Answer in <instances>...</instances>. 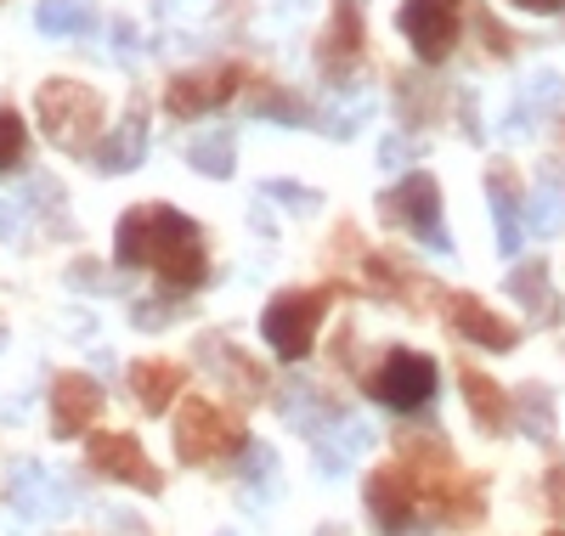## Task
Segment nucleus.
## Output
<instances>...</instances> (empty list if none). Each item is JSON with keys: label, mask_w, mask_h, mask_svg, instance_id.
<instances>
[{"label": "nucleus", "mask_w": 565, "mask_h": 536, "mask_svg": "<svg viewBox=\"0 0 565 536\" xmlns=\"http://www.w3.org/2000/svg\"><path fill=\"white\" fill-rule=\"evenodd\" d=\"M114 260L119 266H153L164 277V288H175V294H186V288H199L210 277V255H204L199 226L170 204L125 210L119 232H114Z\"/></svg>", "instance_id": "f257e3e1"}, {"label": "nucleus", "mask_w": 565, "mask_h": 536, "mask_svg": "<svg viewBox=\"0 0 565 536\" xmlns=\"http://www.w3.org/2000/svg\"><path fill=\"white\" fill-rule=\"evenodd\" d=\"M34 119L57 148L85 153L90 136L103 130V103H97V90L79 85V79H45L40 96H34Z\"/></svg>", "instance_id": "f03ea898"}, {"label": "nucleus", "mask_w": 565, "mask_h": 536, "mask_svg": "<svg viewBox=\"0 0 565 536\" xmlns=\"http://www.w3.org/2000/svg\"><path fill=\"white\" fill-rule=\"evenodd\" d=\"M322 311H328V288H289V294H277V300L260 311L266 345H271L282 362L311 356V339H317V328H322Z\"/></svg>", "instance_id": "7ed1b4c3"}, {"label": "nucleus", "mask_w": 565, "mask_h": 536, "mask_svg": "<svg viewBox=\"0 0 565 536\" xmlns=\"http://www.w3.org/2000/svg\"><path fill=\"white\" fill-rule=\"evenodd\" d=\"M244 424L221 412L215 401H181L175 412V452L181 463H221L232 452H244Z\"/></svg>", "instance_id": "20e7f679"}, {"label": "nucleus", "mask_w": 565, "mask_h": 536, "mask_svg": "<svg viewBox=\"0 0 565 536\" xmlns=\"http://www.w3.org/2000/svg\"><path fill=\"white\" fill-rule=\"evenodd\" d=\"M380 210H385L396 226H407L424 249L452 255V237H447V226H441V186H436V175H424V170L402 175L385 199H380Z\"/></svg>", "instance_id": "39448f33"}, {"label": "nucleus", "mask_w": 565, "mask_h": 536, "mask_svg": "<svg viewBox=\"0 0 565 536\" xmlns=\"http://www.w3.org/2000/svg\"><path fill=\"white\" fill-rule=\"evenodd\" d=\"M367 396L380 407H391V412H418L436 396V362L418 356V351H391L385 367L367 378Z\"/></svg>", "instance_id": "423d86ee"}, {"label": "nucleus", "mask_w": 565, "mask_h": 536, "mask_svg": "<svg viewBox=\"0 0 565 536\" xmlns=\"http://www.w3.org/2000/svg\"><path fill=\"white\" fill-rule=\"evenodd\" d=\"M458 12L463 0H402L396 29L407 34L418 63H447V52L458 45Z\"/></svg>", "instance_id": "0eeeda50"}, {"label": "nucleus", "mask_w": 565, "mask_h": 536, "mask_svg": "<svg viewBox=\"0 0 565 536\" xmlns=\"http://www.w3.org/2000/svg\"><path fill=\"white\" fill-rule=\"evenodd\" d=\"M238 85H244V68H238V63L204 68V74H175L170 90H164V108H170L175 119H204V114H215L221 103H232V96H238Z\"/></svg>", "instance_id": "6e6552de"}, {"label": "nucleus", "mask_w": 565, "mask_h": 536, "mask_svg": "<svg viewBox=\"0 0 565 536\" xmlns=\"http://www.w3.org/2000/svg\"><path fill=\"white\" fill-rule=\"evenodd\" d=\"M7 492H12V508L23 519H63L74 508V480H63L57 469H45V463H18L12 480H7Z\"/></svg>", "instance_id": "1a4fd4ad"}, {"label": "nucleus", "mask_w": 565, "mask_h": 536, "mask_svg": "<svg viewBox=\"0 0 565 536\" xmlns=\"http://www.w3.org/2000/svg\"><path fill=\"white\" fill-rule=\"evenodd\" d=\"M367 514L385 536H418V485L407 469L367 474Z\"/></svg>", "instance_id": "9d476101"}, {"label": "nucleus", "mask_w": 565, "mask_h": 536, "mask_svg": "<svg viewBox=\"0 0 565 536\" xmlns=\"http://www.w3.org/2000/svg\"><path fill=\"white\" fill-rule=\"evenodd\" d=\"M90 469L119 480V485H136V492H159V469L148 463V452L136 447V435H97L90 441Z\"/></svg>", "instance_id": "9b49d317"}, {"label": "nucleus", "mask_w": 565, "mask_h": 536, "mask_svg": "<svg viewBox=\"0 0 565 536\" xmlns=\"http://www.w3.org/2000/svg\"><path fill=\"white\" fill-rule=\"evenodd\" d=\"M447 322L469 339V345H481V351H514V322H503L498 311H487L476 294H447Z\"/></svg>", "instance_id": "f8f14e48"}, {"label": "nucleus", "mask_w": 565, "mask_h": 536, "mask_svg": "<svg viewBox=\"0 0 565 536\" xmlns=\"http://www.w3.org/2000/svg\"><path fill=\"white\" fill-rule=\"evenodd\" d=\"M97 412H103V384L97 378H85V373L57 378V389H52V429L57 435H85L97 424Z\"/></svg>", "instance_id": "ddd939ff"}, {"label": "nucleus", "mask_w": 565, "mask_h": 536, "mask_svg": "<svg viewBox=\"0 0 565 536\" xmlns=\"http://www.w3.org/2000/svg\"><path fill=\"white\" fill-rule=\"evenodd\" d=\"M373 447V429L356 418V412H334L328 429H317V469L322 474H345L356 452Z\"/></svg>", "instance_id": "4468645a"}, {"label": "nucleus", "mask_w": 565, "mask_h": 536, "mask_svg": "<svg viewBox=\"0 0 565 536\" xmlns=\"http://www.w3.org/2000/svg\"><path fill=\"white\" fill-rule=\"evenodd\" d=\"M141 159H148V108L130 103V114L108 130V141L97 148V164H103L108 175H125V170H136Z\"/></svg>", "instance_id": "2eb2a0df"}, {"label": "nucleus", "mask_w": 565, "mask_h": 536, "mask_svg": "<svg viewBox=\"0 0 565 536\" xmlns=\"http://www.w3.org/2000/svg\"><path fill=\"white\" fill-rule=\"evenodd\" d=\"M487 199H492V221H498V249L521 255V192H514V170H487Z\"/></svg>", "instance_id": "dca6fc26"}, {"label": "nucleus", "mask_w": 565, "mask_h": 536, "mask_svg": "<svg viewBox=\"0 0 565 536\" xmlns=\"http://www.w3.org/2000/svg\"><path fill=\"white\" fill-rule=\"evenodd\" d=\"M356 57H362V18H356V0H340L334 23H328V34H322V68L345 74Z\"/></svg>", "instance_id": "f3484780"}, {"label": "nucleus", "mask_w": 565, "mask_h": 536, "mask_svg": "<svg viewBox=\"0 0 565 536\" xmlns=\"http://www.w3.org/2000/svg\"><path fill=\"white\" fill-rule=\"evenodd\" d=\"M130 389L148 412H164L181 396V367L175 362H141V367H130Z\"/></svg>", "instance_id": "a211bd4d"}, {"label": "nucleus", "mask_w": 565, "mask_h": 536, "mask_svg": "<svg viewBox=\"0 0 565 536\" xmlns=\"http://www.w3.org/2000/svg\"><path fill=\"white\" fill-rule=\"evenodd\" d=\"M463 396H469V412H476V424L481 429H492V435H503L509 429V396L487 378V373H476V367H463Z\"/></svg>", "instance_id": "6ab92c4d"}, {"label": "nucleus", "mask_w": 565, "mask_h": 536, "mask_svg": "<svg viewBox=\"0 0 565 536\" xmlns=\"http://www.w3.org/2000/svg\"><path fill=\"white\" fill-rule=\"evenodd\" d=\"M277 412L289 418L295 429H306V435H317V429H328V418H334L340 407H328L317 389L306 384V378H295V384H282V401H277Z\"/></svg>", "instance_id": "aec40b11"}, {"label": "nucleus", "mask_w": 565, "mask_h": 536, "mask_svg": "<svg viewBox=\"0 0 565 536\" xmlns=\"http://www.w3.org/2000/svg\"><path fill=\"white\" fill-rule=\"evenodd\" d=\"M509 294L521 300L526 311H537L543 322H559V300H554L543 266H514V271H509Z\"/></svg>", "instance_id": "412c9836"}, {"label": "nucleus", "mask_w": 565, "mask_h": 536, "mask_svg": "<svg viewBox=\"0 0 565 536\" xmlns=\"http://www.w3.org/2000/svg\"><path fill=\"white\" fill-rule=\"evenodd\" d=\"M34 23H40V34L68 40V34H85L90 23H97V12H90V0H40Z\"/></svg>", "instance_id": "4be33fe9"}, {"label": "nucleus", "mask_w": 565, "mask_h": 536, "mask_svg": "<svg viewBox=\"0 0 565 536\" xmlns=\"http://www.w3.org/2000/svg\"><path fill=\"white\" fill-rule=\"evenodd\" d=\"M232 153H238V141H232V130H204L193 148H186V159H193L199 175H232Z\"/></svg>", "instance_id": "5701e85b"}, {"label": "nucleus", "mask_w": 565, "mask_h": 536, "mask_svg": "<svg viewBox=\"0 0 565 536\" xmlns=\"http://www.w3.org/2000/svg\"><path fill=\"white\" fill-rule=\"evenodd\" d=\"M532 226H537L543 237L565 226V181H554V175L537 181V192H532Z\"/></svg>", "instance_id": "b1692460"}, {"label": "nucleus", "mask_w": 565, "mask_h": 536, "mask_svg": "<svg viewBox=\"0 0 565 536\" xmlns=\"http://www.w3.org/2000/svg\"><path fill=\"white\" fill-rule=\"evenodd\" d=\"M204 362H210L215 373H226L232 384L244 389V396H255V389H260V373H255V367H244V362H238V351H232L226 339H204Z\"/></svg>", "instance_id": "393cba45"}, {"label": "nucleus", "mask_w": 565, "mask_h": 536, "mask_svg": "<svg viewBox=\"0 0 565 536\" xmlns=\"http://www.w3.org/2000/svg\"><path fill=\"white\" fill-rule=\"evenodd\" d=\"M521 418H526V435L537 441H554V407H548V389H521Z\"/></svg>", "instance_id": "a878e982"}, {"label": "nucleus", "mask_w": 565, "mask_h": 536, "mask_svg": "<svg viewBox=\"0 0 565 536\" xmlns=\"http://www.w3.org/2000/svg\"><path fill=\"white\" fill-rule=\"evenodd\" d=\"M249 108H255V114H266V119H282V125L311 119V114H306V103H295V96H282V90H271V85L249 96Z\"/></svg>", "instance_id": "bb28decb"}, {"label": "nucleus", "mask_w": 565, "mask_h": 536, "mask_svg": "<svg viewBox=\"0 0 565 536\" xmlns=\"http://www.w3.org/2000/svg\"><path fill=\"white\" fill-rule=\"evenodd\" d=\"M526 114H543V108H565V79L559 74H532L526 79Z\"/></svg>", "instance_id": "cd10ccee"}, {"label": "nucleus", "mask_w": 565, "mask_h": 536, "mask_svg": "<svg viewBox=\"0 0 565 536\" xmlns=\"http://www.w3.org/2000/svg\"><path fill=\"white\" fill-rule=\"evenodd\" d=\"M23 159V114L0 108V170H18Z\"/></svg>", "instance_id": "c85d7f7f"}, {"label": "nucleus", "mask_w": 565, "mask_h": 536, "mask_svg": "<svg viewBox=\"0 0 565 536\" xmlns=\"http://www.w3.org/2000/svg\"><path fill=\"white\" fill-rule=\"evenodd\" d=\"M266 192H271V199H282V204H295V210H317V192H306V186H289V181H271Z\"/></svg>", "instance_id": "c756f323"}, {"label": "nucleus", "mask_w": 565, "mask_h": 536, "mask_svg": "<svg viewBox=\"0 0 565 536\" xmlns=\"http://www.w3.org/2000/svg\"><path fill=\"white\" fill-rule=\"evenodd\" d=\"M170 322V311L159 305V300H148V305H136V328H164Z\"/></svg>", "instance_id": "7c9ffc66"}, {"label": "nucleus", "mask_w": 565, "mask_h": 536, "mask_svg": "<svg viewBox=\"0 0 565 536\" xmlns=\"http://www.w3.org/2000/svg\"><path fill=\"white\" fill-rule=\"evenodd\" d=\"M114 40H119V57H136V29L130 23H114Z\"/></svg>", "instance_id": "2f4dec72"}, {"label": "nucleus", "mask_w": 565, "mask_h": 536, "mask_svg": "<svg viewBox=\"0 0 565 536\" xmlns=\"http://www.w3.org/2000/svg\"><path fill=\"white\" fill-rule=\"evenodd\" d=\"M514 7H521V12H565V0H514Z\"/></svg>", "instance_id": "473e14b6"}, {"label": "nucleus", "mask_w": 565, "mask_h": 536, "mask_svg": "<svg viewBox=\"0 0 565 536\" xmlns=\"http://www.w3.org/2000/svg\"><path fill=\"white\" fill-rule=\"evenodd\" d=\"M554 536H565V530H554Z\"/></svg>", "instance_id": "72a5a7b5"}]
</instances>
